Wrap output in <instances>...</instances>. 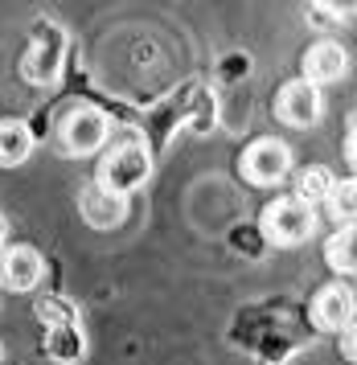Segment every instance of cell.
<instances>
[{"label": "cell", "mask_w": 357, "mask_h": 365, "mask_svg": "<svg viewBox=\"0 0 357 365\" xmlns=\"http://www.w3.org/2000/svg\"><path fill=\"white\" fill-rule=\"evenodd\" d=\"M152 177V156H148L144 135L136 128H124V132L111 140V148L103 152L95 173V189L107 193V197H131L136 189H144V181Z\"/></svg>", "instance_id": "cell-1"}, {"label": "cell", "mask_w": 357, "mask_h": 365, "mask_svg": "<svg viewBox=\"0 0 357 365\" xmlns=\"http://www.w3.org/2000/svg\"><path fill=\"white\" fill-rule=\"evenodd\" d=\"M316 234V214L300 197H276L263 210V238L271 247H300Z\"/></svg>", "instance_id": "cell-2"}, {"label": "cell", "mask_w": 357, "mask_h": 365, "mask_svg": "<svg viewBox=\"0 0 357 365\" xmlns=\"http://www.w3.org/2000/svg\"><path fill=\"white\" fill-rule=\"evenodd\" d=\"M107 140H111V119L103 115L99 107H74L58 123V148L66 156H91Z\"/></svg>", "instance_id": "cell-3"}, {"label": "cell", "mask_w": 357, "mask_h": 365, "mask_svg": "<svg viewBox=\"0 0 357 365\" xmlns=\"http://www.w3.org/2000/svg\"><path fill=\"white\" fill-rule=\"evenodd\" d=\"M62 58H66V29L62 25H37L33 29V46L29 53L21 58V74H25V83L33 86H49L58 74H62Z\"/></svg>", "instance_id": "cell-4"}, {"label": "cell", "mask_w": 357, "mask_h": 365, "mask_svg": "<svg viewBox=\"0 0 357 365\" xmlns=\"http://www.w3.org/2000/svg\"><path fill=\"white\" fill-rule=\"evenodd\" d=\"M288 173H292V152L279 140H255L243 152V177L259 189H276Z\"/></svg>", "instance_id": "cell-5"}, {"label": "cell", "mask_w": 357, "mask_h": 365, "mask_svg": "<svg viewBox=\"0 0 357 365\" xmlns=\"http://www.w3.org/2000/svg\"><path fill=\"white\" fill-rule=\"evenodd\" d=\"M276 115L288 123V128H312L321 119V86L304 83V78H292V83L279 86L276 95Z\"/></svg>", "instance_id": "cell-6"}, {"label": "cell", "mask_w": 357, "mask_h": 365, "mask_svg": "<svg viewBox=\"0 0 357 365\" xmlns=\"http://www.w3.org/2000/svg\"><path fill=\"white\" fill-rule=\"evenodd\" d=\"M46 275V259L33 247H9L0 250V287L9 292H33Z\"/></svg>", "instance_id": "cell-7"}, {"label": "cell", "mask_w": 357, "mask_h": 365, "mask_svg": "<svg viewBox=\"0 0 357 365\" xmlns=\"http://www.w3.org/2000/svg\"><path fill=\"white\" fill-rule=\"evenodd\" d=\"M312 320H316V329H325V332L353 329V292L341 287V283L316 292V299H312Z\"/></svg>", "instance_id": "cell-8"}, {"label": "cell", "mask_w": 357, "mask_h": 365, "mask_svg": "<svg viewBox=\"0 0 357 365\" xmlns=\"http://www.w3.org/2000/svg\"><path fill=\"white\" fill-rule=\"evenodd\" d=\"M345 70H349V53L337 41H316L304 53V83L321 86V83H337Z\"/></svg>", "instance_id": "cell-9"}, {"label": "cell", "mask_w": 357, "mask_h": 365, "mask_svg": "<svg viewBox=\"0 0 357 365\" xmlns=\"http://www.w3.org/2000/svg\"><path fill=\"white\" fill-rule=\"evenodd\" d=\"M33 152V132L21 119H0V168L25 165Z\"/></svg>", "instance_id": "cell-10"}, {"label": "cell", "mask_w": 357, "mask_h": 365, "mask_svg": "<svg viewBox=\"0 0 357 365\" xmlns=\"http://www.w3.org/2000/svg\"><path fill=\"white\" fill-rule=\"evenodd\" d=\"M82 217H86L91 226H99V230H111V226L124 222V201L107 197V193H99L95 185H91V189L82 193Z\"/></svg>", "instance_id": "cell-11"}, {"label": "cell", "mask_w": 357, "mask_h": 365, "mask_svg": "<svg viewBox=\"0 0 357 365\" xmlns=\"http://www.w3.org/2000/svg\"><path fill=\"white\" fill-rule=\"evenodd\" d=\"M82 353H86V341H82L79 324H58V329H49L46 357H54V361H62V365H74V361H82Z\"/></svg>", "instance_id": "cell-12"}, {"label": "cell", "mask_w": 357, "mask_h": 365, "mask_svg": "<svg viewBox=\"0 0 357 365\" xmlns=\"http://www.w3.org/2000/svg\"><path fill=\"white\" fill-rule=\"evenodd\" d=\"M333 189H337V181H333V173H328L325 165H308L300 177H296V197L304 201V205L328 201L333 197Z\"/></svg>", "instance_id": "cell-13"}, {"label": "cell", "mask_w": 357, "mask_h": 365, "mask_svg": "<svg viewBox=\"0 0 357 365\" xmlns=\"http://www.w3.org/2000/svg\"><path fill=\"white\" fill-rule=\"evenodd\" d=\"M325 259H328V267H333V271H341V275H353V271H357V242H353V226H345V230H337L333 238H328Z\"/></svg>", "instance_id": "cell-14"}, {"label": "cell", "mask_w": 357, "mask_h": 365, "mask_svg": "<svg viewBox=\"0 0 357 365\" xmlns=\"http://www.w3.org/2000/svg\"><path fill=\"white\" fill-rule=\"evenodd\" d=\"M33 312H37V320H46L49 329H58V324H79V312H74V304H66L62 296H41Z\"/></svg>", "instance_id": "cell-15"}, {"label": "cell", "mask_w": 357, "mask_h": 365, "mask_svg": "<svg viewBox=\"0 0 357 365\" xmlns=\"http://www.w3.org/2000/svg\"><path fill=\"white\" fill-rule=\"evenodd\" d=\"M333 205H328V210H333V217H337V222H345V226H353V181H345L341 189H333Z\"/></svg>", "instance_id": "cell-16"}, {"label": "cell", "mask_w": 357, "mask_h": 365, "mask_svg": "<svg viewBox=\"0 0 357 365\" xmlns=\"http://www.w3.org/2000/svg\"><path fill=\"white\" fill-rule=\"evenodd\" d=\"M341 345H345V357L353 361V329H345V332H341Z\"/></svg>", "instance_id": "cell-17"}, {"label": "cell", "mask_w": 357, "mask_h": 365, "mask_svg": "<svg viewBox=\"0 0 357 365\" xmlns=\"http://www.w3.org/2000/svg\"><path fill=\"white\" fill-rule=\"evenodd\" d=\"M4 234L9 230H4V217H0V250H4Z\"/></svg>", "instance_id": "cell-18"}]
</instances>
